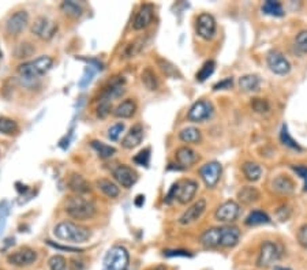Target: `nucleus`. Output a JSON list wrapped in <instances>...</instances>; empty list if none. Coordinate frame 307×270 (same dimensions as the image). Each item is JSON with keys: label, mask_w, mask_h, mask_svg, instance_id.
Listing matches in <instances>:
<instances>
[{"label": "nucleus", "mask_w": 307, "mask_h": 270, "mask_svg": "<svg viewBox=\"0 0 307 270\" xmlns=\"http://www.w3.org/2000/svg\"><path fill=\"white\" fill-rule=\"evenodd\" d=\"M304 190H306V191H307V183H306V187H304Z\"/></svg>", "instance_id": "nucleus-57"}, {"label": "nucleus", "mask_w": 307, "mask_h": 270, "mask_svg": "<svg viewBox=\"0 0 307 270\" xmlns=\"http://www.w3.org/2000/svg\"><path fill=\"white\" fill-rule=\"evenodd\" d=\"M241 212V205L237 204L236 200H225L216 209L215 218L216 221L223 222V224H231V222H235L239 218Z\"/></svg>", "instance_id": "nucleus-7"}, {"label": "nucleus", "mask_w": 307, "mask_h": 270, "mask_svg": "<svg viewBox=\"0 0 307 270\" xmlns=\"http://www.w3.org/2000/svg\"><path fill=\"white\" fill-rule=\"evenodd\" d=\"M164 257L175 258V257H193V254L187 250H164Z\"/></svg>", "instance_id": "nucleus-47"}, {"label": "nucleus", "mask_w": 307, "mask_h": 270, "mask_svg": "<svg viewBox=\"0 0 307 270\" xmlns=\"http://www.w3.org/2000/svg\"><path fill=\"white\" fill-rule=\"evenodd\" d=\"M49 269L51 270H67L66 258L61 255H53L49 259Z\"/></svg>", "instance_id": "nucleus-41"}, {"label": "nucleus", "mask_w": 307, "mask_h": 270, "mask_svg": "<svg viewBox=\"0 0 307 270\" xmlns=\"http://www.w3.org/2000/svg\"><path fill=\"white\" fill-rule=\"evenodd\" d=\"M251 108L254 112L257 114H268L270 111V104H269L268 100L265 98H259V97H255L251 100Z\"/></svg>", "instance_id": "nucleus-40"}, {"label": "nucleus", "mask_w": 307, "mask_h": 270, "mask_svg": "<svg viewBox=\"0 0 307 270\" xmlns=\"http://www.w3.org/2000/svg\"><path fill=\"white\" fill-rule=\"evenodd\" d=\"M261 199V192L257 187L253 186H245L237 191V200L243 205H253Z\"/></svg>", "instance_id": "nucleus-24"}, {"label": "nucleus", "mask_w": 307, "mask_h": 270, "mask_svg": "<svg viewBox=\"0 0 307 270\" xmlns=\"http://www.w3.org/2000/svg\"><path fill=\"white\" fill-rule=\"evenodd\" d=\"M70 269L71 270H84L85 269L84 261L77 259V258H73V259L70 261Z\"/></svg>", "instance_id": "nucleus-52"}, {"label": "nucleus", "mask_w": 307, "mask_h": 270, "mask_svg": "<svg viewBox=\"0 0 307 270\" xmlns=\"http://www.w3.org/2000/svg\"><path fill=\"white\" fill-rule=\"evenodd\" d=\"M29 47H30V44H29V43L21 44V45H19V47H18V49H17V57L30 56L31 53L35 52V51H26V48H29Z\"/></svg>", "instance_id": "nucleus-51"}, {"label": "nucleus", "mask_w": 307, "mask_h": 270, "mask_svg": "<svg viewBox=\"0 0 307 270\" xmlns=\"http://www.w3.org/2000/svg\"><path fill=\"white\" fill-rule=\"evenodd\" d=\"M53 235L56 239L63 242H70V243H85L90 239V229L84 225H79L73 221H61L53 228Z\"/></svg>", "instance_id": "nucleus-3"}, {"label": "nucleus", "mask_w": 307, "mask_h": 270, "mask_svg": "<svg viewBox=\"0 0 307 270\" xmlns=\"http://www.w3.org/2000/svg\"><path fill=\"white\" fill-rule=\"evenodd\" d=\"M60 10L64 13V15H67L69 18H73V19H77L82 15L84 13V9L82 6L74 2V0H66L60 5Z\"/></svg>", "instance_id": "nucleus-33"}, {"label": "nucleus", "mask_w": 307, "mask_h": 270, "mask_svg": "<svg viewBox=\"0 0 307 270\" xmlns=\"http://www.w3.org/2000/svg\"><path fill=\"white\" fill-rule=\"evenodd\" d=\"M215 114V107L211 101L199 100L191 105L187 114V119L193 123H205Z\"/></svg>", "instance_id": "nucleus-9"}, {"label": "nucleus", "mask_w": 307, "mask_h": 270, "mask_svg": "<svg viewBox=\"0 0 307 270\" xmlns=\"http://www.w3.org/2000/svg\"><path fill=\"white\" fill-rule=\"evenodd\" d=\"M263 14L266 15H270V17H284V9H283V5L280 2H273V0H266L263 2L262 7H261Z\"/></svg>", "instance_id": "nucleus-35"}, {"label": "nucleus", "mask_w": 307, "mask_h": 270, "mask_svg": "<svg viewBox=\"0 0 307 270\" xmlns=\"http://www.w3.org/2000/svg\"><path fill=\"white\" fill-rule=\"evenodd\" d=\"M64 212L67 216H70L78 221H88L92 220L97 213V206L92 199H89L84 195L69 196V199L64 204Z\"/></svg>", "instance_id": "nucleus-2"}, {"label": "nucleus", "mask_w": 307, "mask_h": 270, "mask_svg": "<svg viewBox=\"0 0 307 270\" xmlns=\"http://www.w3.org/2000/svg\"><path fill=\"white\" fill-rule=\"evenodd\" d=\"M296 238H298L299 244L302 246L303 249L307 250V224H303V225L299 227Z\"/></svg>", "instance_id": "nucleus-49"}, {"label": "nucleus", "mask_w": 307, "mask_h": 270, "mask_svg": "<svg viewBox=\"0 0 307 270\" xmlns=\"http://www.w3.org/2000/svg\"><path fill=\"white\" fill-rule=\"evenodd\" d=\"M216 30H217V23L212 14L203 13L198 15L197 21H195V31H197L198 37L209 41L216 36Z\"/></svg>", "instance_id": "nucleus-10"}, {"label": "nucleus", "mask_w": 307, "mask_h": 270, "mask_svg": "<svg viewBox=\"0 0 307 270\" xmlns=\"http://www.w3.org/2000/svg\"><path fill=\"white\" fill-rule=\"evenodd\" d=\"M146 45V37H138L134 41L126 45V48L123 51V55L126 59H131V57H135L137 55H140Z\"/></svg>", "instance_id": "nucleus-31"}, {"label": "nucleus", "mask_w": 307, "mask_h": 270, "mask_svg": "<svg viewBox=\"0 0 307 270\" xmlns=\"http://www.w3.org/2000/svg\"><path fill=\"white\" fill-rule=\"evenodd\" d=\"M199 242L205 249H219V227L207 229L199 238Z\"/></svg>", "instance_id": "nucleus-27"}, {"label": "nucleus", "mask_w": 307, "mask_h": 270, "mask_svg": "<svg viewBox=\"0 0 307 270\" xmlns=\"http://www.w3.org/2000/svg\"><path fill=\"white\" fill-rule=\"evenodd\" d=\"M216 69V61L215 60H208L202 64L201 70L198 71L195 78H197L198 82H205L209 77H212V74L215 73Z\"/></svg>", "instance_id": "nucleus-38"}, {"label": "nucleus", "mask_w": 307, "mask_h": 270, "mask_svg": "<svg viewBox=\"0 0 307 270\" xmlns=\"http://www.w3.org/2000/svg\"><path fill=\"white\" fill-rule=\"evenodd\" d=\"M179 140L184 144H201L202 141V132L197 127H186L183 130H180Z\"/></svg>", "instance_id": "nucleus-28"}, {"label": "nucleus", "mask_w": 307, "mask_h": 270, "mask_svg": "<svg viewBox=\"0 0 307 270\" xmlns=\"http://www.w3.org/2000/svg\"><path fill=\"white\" fill-rule=\"evenodd\" d=\"M261 86V78L255 74H246L239 78V87L242 92H257Z\"/></svg>", "instance_id": "nucleus-25"}, {"label": "nucleus", "mask_w": 307, "mask_h": 270, "mask_svg": "<svg viewBox=\"0 0 307 270\" xmlns=\"http://www.w3.org/2000/svg\"><path fill=\"white\" fill-rule=\"evenodd\" d=\"M134 204H135L137 208H141V206H144L145 204V195H138L134 200Z\"/></svg>", "instance_id": "nucleus-54"}, {"label": "nucleus", "mask_w": 307, "mask_h": 270, "mask_svg": "<svg viewBox=\"0 0 307 270\" xmlns=\"http://www.w3.org/2000/svg\"><path fill=\"white\" fill-rule=\"evenodd\" d=\"M207 206V199L205 198H199L197 202H194L193 205L190 206L189 209L180 216L178 222H179L180 225H190V224L198 221L202 217V214L205 213Z\"/></svg>", "instance_id": "nucleus-14"}, {"label": "nucleus", "mask_w": 307, "mask_h": 270, "mask_svg": "<svg viewBox=\"0 0 307 270\" xmlns=\"http://www.w3.org/2000/svg\"><path fill=\"white\" fill-rule=\"evenodd\" d=\"M154 19V6L150 3H145L140 7L137 11L134 21H132V29L134 30H144L148 26L152 25Z\"/></svg>", "instance_id": "nucleus-16"}, {"label": "nucleus", "mask_w": 307, "mask_h": 270, "mask_svg": "<svg viewBox=\"0 0 307 270\" xmlns=\"http://www.w3.org/2000/svg\"><path fill=\"white\" fill-rule=\"evenodd\" d=\"M124 131V123H116V124H114V126H111L110 128H108V138H110L111 141H118L119 138H120V135H122V132Z\"/></svg>", "instance_id": "nucleus-45"}, {"label": "nucleus", "mask_w": 307, "mask_h": 270, "mask_svg": "<svg viewBox=\"0 0 307 270\" xmlns=\"http://www.w3.org/2000/svg\"><path fill=\"white\" fill-rule=\"evenodd\" d=\"M67 186L70 188L71 191L74 192L75 195H86L89 192L92 191V186L89 183L88 180L79 174H73L69 178Z\"/></svg>", "instance_id": "nucleus-21"}, {"label": "nucleus", "mask_w": 307, "mask_h": 270, "mask_svg": "<svg viewBox=\"0 0 307 270\" xmlns=\"http://www.w3.org/2000/svg\"><path fill=\"white\" fill-rule=\"evenodd\" d=\"M269 222H270V217L262 210H253L245 220V224L249 227H257V225L269 224Z\"/></svg>", "instance_id": "nucleus-34"}, {"label": "nucleus", "mask_w": 307, "mask_h": 270, "mask_svg": "<svg viewBox=\"0 0 307 270\" xmlns=\"http://www.w3.org/2000/svg\"><path fill=\"white\" fill-rule=\"evenodd\" d=\"M157 63L158 65H160L162 73L167 75V77H169V78H180V77H182L179 70L176 69L175 65L172 64V63H169L168 60H165V59H158Z\"/></svg>", "instance_id": "nucleus-39"}, {"label": "nucleus", "mask_w": 307, "mask_h": 270, "mask_svg": "<svg viewBox=\"0 0 307 270\" xmlns=\"http://www.w3.org/2000/svg\"><path fill=\"white\" fill-rule=\"evenodd\" d=\"M57 31V23L52 19H49L48 17H37L35 22L31 23V33L37 36L39 39L48 41V40L53 39V36L56 35Z\"/></svg>", "instance_id": "nucleus-8"}, {"label": "nucleus", "mask_w": 307, "mask_h": 270, "mask_svg": "<svg viewBox=\"0 0 307 270\" xmlns=\"http://www.w3.org/2000/svg\"><path fill=\"white\" fill-rule=\"evenodd\" d=\"M137 112V103L132 98L122 101L116 108L112 111V115L118 119H130Z\"/></svg>", "instance_id": "nucleus-23"}, {"label": "nucleus", "mask_w": 307, "mask_h": 270, "mask_svg": "<svg viewBox=\"0 0 307 270\" xmlns=\"http://www.w3.org/2000/svg\"><path fill=\"white\" fill-rule=\"evenodd\" d=\"M175 158L180 168H189L199 161V154L189 146H182L175 152Z\"/></svg>", "instance_id": "nucleus-19"}, {"label": "nucleus", "mask_w": 307, "mask_h": 270, "mask_svg": "<svg viewBox=\"0 0 307 270\" xmlns=\"http://www.w3.org/2000/svg\"><path fill=\"white\" fill-rule=\"evenodd\" d=\"M93 75H94V70H93L92 65H89V67H86L85 69V73L84 75H82V78H81V81H79V87H86L89 85V83L92 82V78Z\"/></svg>", "instance_id": "nucleus-46"}, {"label": "nucleus", "mask_w": 307, "mask_h": 270, "mask_svg": "<svg viewBox=\"0 0 307 270\" xmlns=\"http://www.w3.org/2000/svg\"><path fill=\"white\" fill-rule=\"evenodd\" d=\"M280 141L281 144L284 145V146H287V148L290 149H294V150H298V152H300L302 150V148H300V145L296 142V141L291 137L290 131H288V127H287V124H283V127H281V131H280Z\"/></svg>", "instance_id": "nucleus-37"}, {"label": "nucleus", "mask_w": 307, "mask_h": 270, "mask_svg": "<svg viewBox=\"0 0 307 270\" xmlns=\"http://www.w3.org/2000/svg\"><path fill=\"white\" fill-rule=\"evenodd\" d=\"M198 183L193 179H183L176 183L172 184L169 188L167 196H165V204H171L172 200H178L180 205H187L189 202L194 199V196L198 191Z\"/></svg>", "instance_id": "nucleus-4"}, {"label": "nucleus", "mask_w": 307, "mask_h": 270, "mask_svg": "<svg viewBox=\"0 0 307 270\" xmlns=\"http://www.w3.org/2000/svg\"><path fill=\"white\" fill-rule=\"evenodd\" d=\"M281 257V250L279 244L272 242V240H266L261 244L259 247V254L257 258V266L266 269L269 266H272L276 261H279Z\"/></svg>", "instance_id": "nucleus-6"}, {"label": "nucleus", "mask_w": 307, "mask_h": 270, "mask_svg": "<svg viewBox=\"0 0 307 270\" xmlns=\"http://www.w3.org/2000/svg\"><path fill=\"white\" fill-rule=\"evenodd\" d=\"M134 162L141 166H148L150 162V148H146L144 150H141L138 154L134 156Z\"/></svg>", "instance_id": "nucleus-43"}, {"label": "nucleus", "mask_w": 307, "mask_h": 270, "mask_svg": "<svg viewBox=\"0 0 307 270\" xmlns=\"http://www.w3.org/2000/svg\"><path fill=\"white\" fill-rule=\"evenodd\" d=\"M148 270H168V269L165 265H157V266H153V267H150V269Z\"/></svg>", "instance_id": "nucleus-55"}, {"label": "nucleus", "mask_w": 307, "mask_h": 270, "mask_svg": "<svg viewBox=\"0 0 307 270\" xmlns=\"http://www.w3.org/2000/svg\"><path fill=\"white\" fill-rule=\"evenodd\" d=\"M273 191L281 195H290L295 191V182L287 175H279L272 182Z\"/></svg>", "instance_id": "nucleus-22"}, {"label": "nucleus", "mask_w": 307, "mask_h": 270, "mask_svg": "<svg viewBox=\"0 0 307 270\" xmlns=\"http://www.w3.org/2000/svg\"><path fill=\"white\" fill-rule=\"evenodd\" d=\"M273 270H294V269H291V267H283V266H275Z\"/></svg>", "instance_id": "nucleus-56"}, {"label": "nucleus", "mask_w": 307, "mask_h": 270, "mask_svg": "<svg viewBox=\"0 0 307 270\" xmlns=\"http://www.w3.org/2000/svg\"><path fill=\"white\" fill-rule=\"evenodd\" d=\"M112 175H114L115 180L124 188H131L138 182V174L135 170H132L131 166L126 165V164L116 166L112 171Z\"/></svg>", "instance_id": "nucleus-15"}, {"label": "nucleus", "mask_w": 307, "mask_h": 270, "mask_svg": "<svg viewBox=\"0 0 307 270\" xmlns=\"http://www.w3.org/2000/svg\"><path fill=\"white\" fill-rule=\"evenodd\" d=\"M130 266V254L123 246H114L103 261V270H127Z\"/></svg>", "instance_id": "nucleus-5"}, {"label": "nucleus", "mask_w": 307, "mask_h": 270, "mask_svg": "<svg viewBox=\"0 0 307 270\" xmlns=\"http://www.w3.org/2000/svg\"><path fill=\"white\" fill-rule=\"evenodd\" d=\"M241 240V231L233 225H223L219 227V247L232 249Z\"/></svg>", "instance_id": "nucleus-17"}, {"label": "nucleus", "mask_w": 307, "mask_h": 270, "mask_svg": "<svg viewBox=\"0 0 307 270\" xmlns=\"http://www.w3.org/2000/svg\"><path fill=\"white\" fill-rule=\"evenodd\" d=\"M233 86V78L232 77H228V78H224L221 79L220 82H217L213 86V90H228V89H231V87Z\"/></svg>", "instance_id": "nucleus-48"}, {"label": "nucleus", "mask_w": 307, "mask_h": 270, "mask_svg": "<svg viewBox=\"0 0 307 270\" xmlns=\"http://www.w3.org/2000/svg\"><path fill=\"white\" fill-rule=\"evenodd\" d=\"M223 174V166L219 161L207 162L199 168V176L208 188H215L219 184Z\"/></svg>", "instance_id": "nucleus-11"}, {"label": "nucleus", "mask_w": 307, "mask_h": 270, "mask_svg": "<svg viewBox=\"0 0 307 270\" xmlns=\"http://www.w3.org/2000/svg\"><path fill=\"white\" fill-rule=\"evenodd\" d=\"M37 253L35 250L29 249V247H23V249L14 251L7 257V262L10 265L17 266V267H26V266L33 265L37 261Z\"/></svg>", "instance_id": "nucleus-13"}, {"label": "nucleus", "mask_w": 307, "mask_h": 270, "mask_svg": "<svg viewBox=\"0 0 307 270\" xmlns=\"http://www.w3.org/2000/svg\"><path fill=\"white\" fill-rule=\"evenodd\" d=\"M29 23V14L25 10L17 11L13 15H10L6 22V30L11 36H18L22 33V30Z\"/></svg>", "instance_id": "nucleus-18"}, {"label": "nucleus", "mask_w": 307, "mask_h": 270, "mask_svg": "<svg viewBox=\"0 0 307 270\" xmlns=\"http://www.w3.org/2000/svg\"><path fill=\"white\" fill-rule=\"evenodd\" d=\"M10 214V204L7 200L0 202V233L3 232L6 227V222H7V217Z\"/></svg>", "instance_id": "nucleus-44"}, {"label": "nucleus", "mask_w": 307, "mask_h": 270, "mask_svg": "<svg viewBox=\"0 0 307 270\" xmlns=\"http://www.w3.org/2000/svg\"><path fill=\"white\" fill-rule=\"evenodd\" d=\"M96 187L100 190L103 194L108 198H118L119 194H120V190H119L118 184H115L114 182H111L110 179H97L96 180Z\"/></svg>", "instance_id": "nucleus-26"}, {"label": "nucleus", "mask_w": 307, "mask_h": 270, "mask_svg": "<svg viewBox=\"0 0 307 270\" xmlns=\"http://www.w3.org/2000/svg\"><path fill=\"white\" fill-rule=\"evenodd\" d=\"M53 65V59L51 56H40L35 60L25 61L18 65V77L22 83V86L31 89L39 83L40 78L48 73Z\"/></svg>", "instance_id": "nucleus-1"}, {"label": "nucleus", "mask_w": 307, "mask_h": 270, "mask_svg": "<svg viewBox=\"0 0 307 270\" xmlns=\"http://www.w3.org/2000/svg\"><path fill=\"white\" fill-rule=\"evenodd\" d=\"M141 81L144 83V86L149 90V92H154L157 90L158 86H160V82H158V78L154 70L152 67H146L144 69V71L141 73Z\"/></svg>", "instance_id": "nucleus-30"}, {"label": "nucleus", "mask_w": 307, "mask_h": 270, "mask_svg": "<svg viewBox=\"0 0 307 270\" xmlns=\"http://www.w3.org/2000/svg\"><path fill=\"white\" fill-rule=\"evenodd\" d=\"M242 172L245 175L246 180H249V182H258L262 176V168L254 161H246L242 165Z\"/></svg>", "instance_id": "nucleus-29"}, {"label": "nucleus", "mask_w": 307, "mask_h": 270, "mask_svg": "<svg viewBox=\"0 0 307 270\" xmlns=\"http://www.w3.org/2000/svg\"><path fill=\"white\" fill-rule=\"evenodd\" d=\"M295 47L300 53H307V30L299 31L295 37Z\"/></svg>", "instance_id": "nucleus-42"}, {"label": "nucleus", "mask_w": 307, "mask_h": 270, "mask_svg": "<svg viewBox=\"0 0 307 270\" xmlns=\"http://www.w3.org/2000/svg\"><path fill=\"white\" fill-rule=\"evenodd\" d=\"M144 134H145L144 126L140 124V123H137L128 130L127 134L124 135V138L122 140V146L124 149H127V150L137 148L144 140Z\"/></svg>", "instance_id": "nucleus-20"}, {"label": "nucleus", "mask_w": 307, "mask_h": 270, "mask_svg": "<svg viewBox=\"0 0 307 270\" xmlns=\"http://www.w3.org/2000/svg\"><path fill=\"white\" fill-rule=\"evenodd\" d=\"M19 132V127L15 120L6 116L0 118V134L5 135H17Z\"/></svg>", "instance_id": "nucleus-36"}, {"label": "nucleus", "mask_w": 307, "mask_h": 270, "mask_svg": "<svg viewBox=\"0 0 307 270\" xmlns=\"http://www.w3.org/2000/svg\"><path fill=\"white\" fill-rule=\"evenodd\" d=\"M47 243L51 246V247H53V249H57V250H63V251H70V253H84V249H77V247H70V246H60V244L57 243H53L52 240H47Z\"/></svg>", "instance_id": "nucleus-50"}, {"label": "nucleus", "mask_w": 307, "mask_h": 270, "mask_svg": "<svg viewBox=\"0 0 307 270\" xmlns=\"http://www.w3.org/2000/svg\"><path fill=\"white\" fill-rule=\"evenodd\" d=\"M266 64H268L269 70L276 75H287L291 71V63L287 57L280 52L273 49L266 55Z\"/></svg>", "instance_id": "nucleus-12"}, {"label": "nucleus", "mask_w": 307, "mask_h": 270, "mask_svg": "<svg viewBox=\"0 0 307 270\" xmlns=\"http://www.w3.org/2000/svg\"><path fill=\"white\" fill-rule=\"evenodd\" d=\"M90 146L94 152L97 153V156L103 158V160H107V158H111V157H114L116 154V149L114 146H110V145L104 144V142H101V141H92L90 142Z\"/></svg>", "instance_id": "nucleus-32"}, {"label": "nucleus", "mask_w": 307, "mask_h": 270, "mask_svg": "<svg viewBox=\"0 0 307 270\" xmlns=\"http://www.w3.org/2000/svg\"><path fill=\"white\" fill-rule=\"evenodd\" d=\"M294 171L299 175V176H300V178L307 180V166H303V165L294 166Z\"/></svg>", "instance_id": "nucleus-53"}]
</instances>
